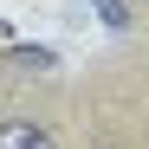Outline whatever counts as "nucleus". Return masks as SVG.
I'll list each match as a JSON object with an SVG mask.
<instances>
[{
	"label": "nucleus",
	"mask_w": 149,
	"mask_h": 149,
	"mask_svg": "<svg viewBox=\"0 0 149 149\" xmlns=\"http://www.w3.org/2000/svg\"><path fill=\"white\" fill-rule=\"evenodd\" d=\"M0 71H19V78H52L58 71V52H45V45H7V65Z\"/></svg>",
	"instance_id": "nucleus-1"
},
{
	"label": "nucleus",
	"mask_w": 149,
	"mask_h": 149,
	"mask_svg": "<svg viewBox=\"0 0 149 149\" xmlns=\"http://www.w3.org/2000/svg\"><path fill=\"white\" fill-rule=\"evenodd\" d=\"M136 7H149V0H136Z\"/></svg>",
	"instance_id": "nucleus-2"
}]
</instances>
